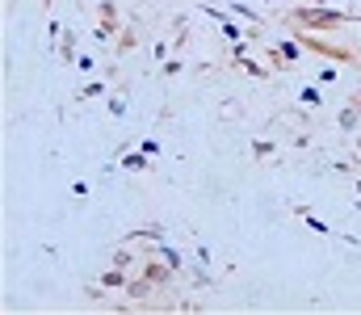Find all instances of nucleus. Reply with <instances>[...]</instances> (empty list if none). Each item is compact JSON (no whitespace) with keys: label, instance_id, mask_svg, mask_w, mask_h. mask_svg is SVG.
Returning a JSON list of instances; mask_svg holds the SVG:
<instances>
[{"label":"nucleus","instance_id":"1","mask_svg":"<svg viewBox=\"0 0 361 315\" xmlns=\"http://www.w3.org/2000/svg\"><path fill=\"white\" fill-rule=\"evenodd\" d=\"M298 21L302 25H341V13H324L319 8V13H298Z\"/></svg>","mask_w":361,"mask_h":315},{"label":"nucleus","instance_id":"2","mask_svg":"<svg viewBox=\"0 0 361 315\" xmlns=\"http://www.w3.org/2000/svg\"><path fill=\"white\" fill-rule=\"evenodd\" d=\"M101 282H105V286H122V282H126V278H122V265H118V269H105Z\"/></svg>","mask_w":361,"mask_h":315},{"label":"nucleus","instance_id":"3","mask_svg":"<svg viewBox=\"0 0 361 315\" xmlns=\"http://www.w3.org/2000/svg\"><path fill=\"white\" fill-rule=\"evenodd\" d=\"M143 273H147V278H152V282H169V269H164V265H147V269H143Z\"/></svg>","mask_w":361,"mask_h":315},{"label":"nucleus","instance_id":"4","mask_svg":"<svg viewBox=\"0 0 361 315\" xmlns=\"http://www.w3.org/2000/svg\"><path fill=\"white\" fill-rule=\"evenodd\" d=\"M126 168H135V173H143V168H147V160H143V156H126Z\"/></svg>","mask_w":361,"mask_h":315},{"label":"nucleus","instance_id":"5","mask_svg":"<svg viewBox=\"0 0 361 315\" xmlns=\"http://www.w3.org/2000/svg\"><path fill=\"white\" fill-rule=\"evenodd\" d=\"M302 101H307V105H319V89H302Z\"/></svg>","mask_w":361,"mask_h":315},{"label":"nucleus","instance_id":"6","mask_svg":"<svg viewBox=\"0 0 361 315\" xmlns=\"http://www.w3.org/2000/svg\"><path fill=\"white\" fill-rule=\"evenodd\" d=\"M319 4H324V0H319Z\"/></svg>","mask_w":361,"mask_h":315}]
</instances>
